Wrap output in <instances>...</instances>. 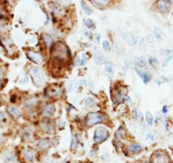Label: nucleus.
Masks as SVG:
<instances>
[{"instance_id": "nucleus-1", "label": "nucleus", "mask_w": 173, "mask_h": 163, "mask_svg": "<svg viewBox=\"0 0 173 163\" xmlns=\"http://www.w3.org/2000/svg\"><path fill=\"white\" fill-rule=\"evenodd\" d=\"M71 61V53L64 41H56L50 48V63L55 69H62Z\"/></svg>"}, {"instance_id": "nucleus-2", "label": "nucleus", "mask_w": 173, "mask_h": 163, "mask_svg": "<svg viewBox=\"0 0 173 163\" xmlns=\"http://www.w3.org/2000/svg\"><path fill=\"white\" fill-rule=\"evenodd\" d=\"M32 82L36 87H42L46 84L47 75L45 71L39 67H32L29 70Z\"/></svg>"}, {"instance_id": "nucleus-3", "label": "nucleus", "mask_w": 173, "mask_h": 163, "mask_svg": "<svg viewBox=\"0 0 173 163\" xmlns=\"http://www.w3.org/2000/svg\"><path fill=\"white\" fill-rule=\"evenodd\" d=\"M149 163H173V162L167 150L159 149L151 154Z\"/></svg>"}, {"instance_id": "nucleus-4", "label": "nucleus", "mask_w": 173, "mask_h": 163, "mask_svg": "<svg viewBox=\"0 0 173 163\" xmlns=\"http://www.w3.org/2000/svg\"><path fill=\"white\" fill-rule=\"evenodd\" d=\"M105 122V117L99 112H90L84 118V123L87 128H92L97 124Z\"/></svg>"}, {"instance_id": "nucleus-5", "label": "nucleus", "mask_w": 173, "mask_h": 163, "mask_svg": "<svg viewBox=\"0 0 173 163\" xmlns=\"http://www.w3.org/2000/svg\"><path fill=\"white\" fill-rule=\"evenodd\" d=\"M110 137V131L104 126L97 127L93 133V139L95 144H102Z\"/></svg>"}, {"instance_id": "nucleus-6", "label": "nucleus", "mask_w": 173, "mask_h": 163, "mask_svg": "<svg viewBox=\"0 0 173 163\" xmlns=\"http://www.w3.org/2000/svg\"><path fill=\"white\" fill-rule=\"evenodd\" d=\"M113 93L114 94H112V101L115 105H119L121 102H123L125 98L127 97L128 89L125 85L119 86L114 90Z\"/></svg>"}, {"instance_id": "nucleus-7", "label": "nucleus", "mask_w": 173, "mask_h": 163, "mask_svg": "<svg viewBox=\"0 0 173 163\" xmlns=\"http://www.w3.org/2000/svg\"><path fill=\"white\" fill-rule=\"evenodd\" d=\"M39 129L43 134H53L55 133V124L51 118L43 117L39 122Z\"/></svg>"}, {"instance_id": "nucleus-8", "label": "nucleus", "mask_w": 173, "mask_h": 163, "mask_svg": "<svg viewBox=\"0 0 173 163\" xmlns=\"http://www.w3.org/2000/svg\"><path fill=\"white\" fill-rule=\"evenodd\" d=\"M20 157L24 163H35L37 160L36 151L30 146H27L21 150Z\"/></svg>"}, {"instance_id": "nucleus-9", "label": "nucleus", "mask_w": 173, "mask_h": 163, "mask_svg": "<svg viewBox=\"0 0 173 163\" xmlns=\"http://www.w3.org/2000/svg\"><path fill=\"white\" fill-rule=\"evenodd\" d=\"M25 54L29 61L37 65H41L44 61V58L40 52H36L32 49H28L26 51Z\"/></svg>"}, {"instance_id": "nucleus-10", "label": "nucleus", "mask_w": 173, "mask_h": 163, "mask_svg": "<svg viewBox=\"0 0 173 163\" xmlns=\"http://www.w3.org/2000/svg\"><path fill=\"white\" fill-rule=\"evenodd\" d=\"M55 111H56L55 105L52 102H47L43 104L39 109L41 115L43 117H48V118L53 117Z\"/></svg>"}, {"instance_id": "nucleus-11", "label": "nucleus", "mask_w": 173, "mask_h": 163, "mask_svg": "<svg viewBox=\"0 0 173 163\" xmlns=\"http://www.w3.org/2000/svg\"><path fill=\"white\" fill-rule=\"evenodd\" d=\"M6 113L13 120H18L23 116L22 109L14 105H9L6 107Z\"/></svg>"}, {"instance_id": "nucleus-12", "label": "nucleus", "mask_w": 173, "mask_h": 163, "mask_svg": "<svg viewBox=\"0 0 173 163\" xmlns=\"http://www.w3.org/2000/svg\"><path fill=\"white\" fill-rule=\"evenodd\" d=\"M172 0H157L156 2V8L160 14L168 13L172 8Z\"/></svg>"}, {"instance_id": "nucleus-13", "label": "nucleus", "mask_w": 173, "mask_h": 163, "mask_svg": "<svg viewBox=\"0 0 173 163\" xmlns=\"http://www.w3.org/2000/svg\"><path fill=\"white\" fill-rule=\"evenodd\" d=\"M24 108L26 109L27 112H35V109L38 107L39 105V100L36 97L27 98L24 102Z\"/></svg>"}, {"instance_id": "nucleus-14", "label": "nucleus", "mask_w": 173, "mask_h": 163, "mask_svg": "<svg viewBox=\"0 0 173 163\" xmlns=\"http://www.w3.org/2000/svg\"><path fill=\"white\" fill-rule=\"evenodd\" d=\"M45 95L50 99L60 98L63 95V91L61 90V88H56L53 87V85H50L45 88Z\"/></svg>"}, {"instance_id": "nucleus-15", "label": "nucleus", "mask_w": 173, "mask_h": 163, "mask_svg": "<svg viewBox=\"0 0 173 163\" xmlns=\"http://www.w3.org/2000/svg\"><path fill=\"white\" fill-rule=\"evenodd\" d=\"M52 145V140L48 138H41L36 142V149L39 151L48 150Z\"/></svg>"}, {"instance_id": "nucleus-16", "label": "nucleus", "mask_w": 173, "mask_h": 163, "mask_svg": "<svg viewBox=\"0 0 173 163\" xmlns=\"http://www.w3.org/2000/svg\"><path fill=\"white\" fill-rule=\"evenodd\" d=\"M143 146L138 143H133L129 144L126 146L125 148V151L127 152V155L130 154V155H133V156H136V155H139L143 152Z\"/></svg>"}, {"instance_id": "nucleus-17", "label": "nucleus", "mask_w": 173, "mask_h": 163, "mask_svg": "<svg viewBox=\"0 0 173 163\" xmlns=\"http://www.w3.org/2000/svg\"><path fill=\"white\" fill-rule=\"evenodd\" d=\"M134 70L136 71V73L138 74V75L139 76L140 78L142 79L143 82L145 85H148L151 81V79H152V74L148 71H144L141 68H138V67L134 68Z\"/></svg>"}, {"instance_id": "nucleus-18", "label": "nucleus", "mask_w": 173, "mask_h": 163, "mask_svg": "<svg viewBox=\"0 0 173 163\" xmlns=\"http://www.w3.org/2000/svg\"><path fill=\"white\" fill-rule=\"evenodd\" d=\"M48 7L51 9L52 13L56 15H60L63 13V8L60 4L58 1H49L48 2Z\"/></svg>"}, {"instance_id": "nucleus-19", "label": "nucleus", "mask_w": 173, "mask_h": 163, "mask_svg": "<svg viewBox=\"0 0 173 163\" xmlns=\"http://www.w3.org/2000/svg\"><path fill=\"white\" fill-rule=\"evenodd\" d=\"M93 59H94V62L96 63V64L98 65H102L105 64V59L103 55L102 52L100 51L98 47H95L94 49V53H93Z\"/></svg>"}, {"instance_id": "nucleus-20", "label": "nucleus", "mask_w": 173, "mask_h": 163, "mask_svg": "<svg viewBox=\"0 0 173 163\" xmlns=\"http://www.w3.org/2000/svg\"><path fill=\"white\" fill-rule=\"evenodd\" d=\"M105 74L109 78H113L115 72V66L112 62L105 61Z\"/></svg>"}, {"instance_id": "nucleus-21", "label": "nucleus", "mask_w": 173, "mask_h": 163, "mask_svg": "<svg viewBox=\"0 0 173 163\" xmlns=\"http://www.w3.org/2000/svg\"><path fill=\"white\" fill-rule=\"evenodd\" d=\"M21 139L25 143L32 142L33 141V131L30 129L29 128H26L21 134Z\"/></svg>"}, {"instance_id": "nucleus-22", "label": "nucleus", "mask_w": 173, "mask_h": 163, "mask_svg": "<svg viewBox=\"0 0 173 163\" xmlns=\"http://www.w3.org/2000/svg\"><path fill=\"white\" fill-rule=\"evenodd\" d=\"M42 40H43L45 46L48 47V48H49V49L54 44V40H53V36L48 34V33H43L42 35Z\"/></svg>"}, {"instance_id": "nucleus-23", "label": "nucleus", "mask_w": 173, "mask_h": 163, "mask_svg": "<svg viewBox=\"0 0 173 163\" xmlns=\"http://www.w3.org/2000/svg\"><path fill=\"white\" fill-rule=\"evenodd\" d=\"M125 136H126V131L124 129V126L121 125L119 127V129L116 130L115 134V140L118 141V142H122Z\"/></svg>"}, {"instance_id": "nucleus-24", "label": "nucleus", "mask_w": 173, "mask_h": 163, "mask_svg": "<svg viewBox=\"0 0 173 163\" xmlns=\"http://www.w3.org/2000/svg\"><path fill=\"white\" fill-rule=\"evenodd\" d=\"M132 116H133V120L136 123H142L143 120V116L142 112L140 111L138 108H137V107H135V108L133 109V111H132Z\"/></svg>"}, {"instance_id": "nucleus-25", "label": "nucleus", "mask_w": 173, "mask_h": 163, "mask_svg": "<svg viewBox=\"0 0 173 163\" xmlns=\"http://www.w3.org/2000/svg\"><path fill=\"white\" fill-rule=\"evenodd\" d=\"M4 163H17V157L14 151L7 152L4 157Z\"/></svg>"}, {"instance_id": "nucleus-26", "label": "nucleus", "mask_w": 173, "mask_h": 163, "mask_svg": "<svg viewBox=\"0 0 173 163\" xmlns=\"http://www.w3.org/2000/svg\"><path fill=\"white\" fill-rule=\"evenodd\" d=\"M93 5L99 9H104L109 5L111 0H90Z\"/></svg>"}, {"instance_id": "nucleus-27", "label": "nucleus", "mask_w": 173, "mask_h": 163, "mask_svg": "<svg viewBox=\"0 0 173 163\" xmlns=\"http://www.w3.org/2000/svg\"><path fill=\"white\" fill-rule=\"evenodd\" d=\"M79 144H80V140H79V138L76 134H73L72 137H71V150L73 152L78 149V146H79Z\"/></svg>"}, {"instance_id": "nucleus-28", "label": "nucleus", "mask_w": 173, "mask_h": 163, "mask_svg": "<svg viewBox=\"0 0 173 163\" xmlns=\"http://www.w3.org/2000/svg\"><path fill=\"white\" fill-rule=\"evenodd\" d=\"M81 7L83 10V12L86 14V15H91L93 14V10L90 7L88 6V4H86L84 0H81Z\"/></svg>"}, {"instance_id": "nucleus-29", "label": "nucleus", "mask_w": 173, "mask_h": 163, "mask_svg": "<svg viewBox=\"0 0 173 163\" xmlns=\"http://www.w3.org/2000/svg\"><path fill=\"white\" fill-rule=\"evenodd\" d=\"M154 36L158 41H161L163 39V32L159 27H154Z\"/></svg>"}, {"instance_id": "nucleus-30", "label": "nucleus", "mask_w": 173, "mask_h": 163, "mask_svg": "<svg viewBox=\"0 0 173 163\" xmlns=\"http://www.w3.org/2000/svg\"><path fill=\"white\" fill-rule=\"evenodd\" d=\"M9 122V118L7 117V113L4 112L0 111V127H4Z\"/></svg>"}, {"instance_id": "nucleus-31", "label": "nucleus", "mask_w": 173, "mask_h": 163, "mask_svg": "<svg viewBox=\"0 0 173 163\" xmlns=\"http://www.w3.org/2000/svg\"><path fill=\"white\" fill-rule=\"evenodd\" d=\"M126 41H127V44L130 46H133L136 45V40H135V37L133 36V34L131 33H128L126 36Z\"/></svg>"}, {"instance_id": "nucleus-32", "label": "nucleus", "mask_w": 173, "mask_h": 163, "mask_svg": "<svg viewBox=\"0 0 173 163\" xmlns=\"http://www.w3.org/2000/svg\"><path fill=\"white\" fill-rule=\"evenodd\" d=\"M135 64L139 68H145L147 67V61L144 58H138L135 61Z\"/></svg>"}, {"instance_id": "nucleus-33", "label": "nucleus", "mask_w": 173, "mask_h": 163, "mask_svg": "<svg viewBox=\"0 0 173 163\" xmlns=\"http://www.w3.org/2000/svg\"><path fill=\"white\" fill-rule=\"evenodd\" d=\"M85 104L88 108H93L96 106V102L94 101V99L92 97H86L85 99Z\"/></svg>"}, {"instance_id": "nucleus-34", "label": "nucleus", "mask_w": 173, "mask_h": 163, "mask_svg": "<svg viewBox=\"0 0 173 163\" xmlns=\"http://www.w3.org/2000/svg\"><path fill=\"white\" fill-rule=\"evenodd\" d=\"M145 120H146V124L149 126H152L154 124V117L152 113L150 112H147L145 114Z\"/></svg>"}, {"instance_id": "nucleus-35", "label": "nucleus", "mask_w": 173, "mask_h": 163, "mask_svg": "<svg viewBox=\"0 0 173 163\" xmlns=\"http://www.w3.org/2000/svg\"><path fill=\"white\" fill-rule=\"evenodd\" d=\"M84 24H85V26L87 29H91V30L95 29V23L91 19H85L84 20Z\"/></svg>"}, {"instance_id": "nucleus-36", "label": "nucleus", "mask_w": 173, "mask_h": 163, "mask_svg": "<svg viewBox=\"0 0 173 163\" xmlns=\"http://www.w3.org/2000/svg\"><path fill=\"white\" fill-rule=\"evenodd\" d=\"M102 46H103V49H104L105 51H106V52H110V51H111V49H112V45H111L110 42L109 41H107V40L103 41Z\"/></svg>"}, {"instance_id": "nucleus-37", "label": "nucleus", "mask_w": 173, "mask_h": 163, "mask_svg": "<svg viewBox=\"0 0 173 163\" xmlns=\"http://www.w3.org/2000/svg\"><path fill=\"white\" fill-rule=\"evenodd\" d=\"M7 142V138L5 136V134H4L3 133H0V150H2L5 144Z\"/></svg>"}, {"instance_id": "nucleus-38", "label": "nucleus", "mask_w": 173, "mask_h": 163, "mask_svg": "<svg viewBox=\"0 0 173 163\" xmlns=\"http://www.w3.org/2000/svg\"><path fill=\"white\" fill-rule=\"evenodd\" d=\"M7 30V25L5 20H2L0 19V34H3Z\"/></svg>"}, {"instance_id": "nucleus-39", "label": "nucleus", "mask_w": 173, "mask_h": 163, "mask_svg": "<svg viewBox=\"0 0 173 163\" xmlns=\"http://www.w3.org/2000/svg\"><path fill=\"white\" fill-rule=\"evenodd\" d=\"M146 41L145 38H142L139 42V51L140 52H144L146 49Z\"/></svg>"}, {"instance_id": "nucleus-40", "label": "nucleus", "mask_w": 173, "mask_h": 163, "mask_svg": "<svg viewBox=\"0 0 173 163\" xmlns=\"http://www.w3.org/2000/svg\"><path fill=\"white\" fill-rule=\"evenodd\" d=\"M4 78H5V70L4 69V67L0 66V86L3 84Z\"/></svg>"}, {"instance_id": "nucleus-41", "label": "nucleus", "mask_w": 173, "mask_h": 163, "mask_svg": "<svg viewBox=\"0 0 173 163\" xmlns=\"http://www.w3.org/2000/svg\"><path fill=\"white\" fill-rule=\"evenodd\" d=\"M93 40L95 43L99 44L100 41H101V35L99 33H94L93 35Z\"/></svg>"}, {"instance_id": "nucleus-42", "label": "nucleus", "mask_w": 173, "mask_h": 163, "mask_svg": "<svg viewBox=\"0 0 173 163\" xmlns=\"http://www.w3.org/2000/svg\"><path fill=\"white\" fill-rule=\"evenodd\" d=\"M61 6L69 7L71 4V0H57Z\"/></svg>"}, {"instance_id": "nucleus-43", "label": "nucleus", "mask_w": 173, "mask_h": 163, "mask_svg": "<svg viewBox=\"0 0 173 163\" xmlns=\"http://www.w3.org/2000/svg\"><path fill=\"white\" fill-rule=\"evenodd\" d=\"M148 63L150 64V65H157L159 64V61L156 58H153V57H150L148 59Z\"/></svg>"}, {"instance_id": "nucleus-44", "label": "nucleus", "mask_w": 173, "mask_h": 163, "mask_svg": "<svg viewBox=\"0 0 173 163\" xmlns=\"http://www.w3.org/2000/svg\"><path fill=\"white\" fill-rule=\"evenodd\" d=\"M172 59H173V56H168L167 59L163 61V63H162V67H163V68H166V67L170 64V62H171Z\"/></svg>"}, {"instance_id": "nucleus-45", "label": "nucleus", "mask_w": 173, "mask_h": 163, "mask_svg": "<svg viewBox=\"0 0 173 163\" xmlns=\"http://www.w3.org/2000/svg\"><path fill=\"white\" fill-rule=\"evenodd\" d=\"M145 41H146L147 43H152V42H154V37L152 35H148L146 36Z\"/></svg>"}, {"instance_id": "nucleus-46", "label": "nucleus", "mask_w": 173, "mask_h": 163, "mask_svg": "<svg viewBox=\"0 0 173 163\" xmlns=\"http://www.w3.org/2000/svg\"><path fill=\"white\" fill-rule=\"evenodd\" d=\"M168 112H169V107L167 106V105L163 106V107H162V109H161V112H162V114L167 115V113H168Z\"/></svg>"}, {"instance_id": "nucleus-47", "label": "nucleus", "mask_w": 173, "mask_h": 163, "mask_svg": "<svg viewBox=\"0 0 173 163\" xmlns=\"http://www.w3.org/2000/svg\"><path fill=\"white\" fill-rule=\"evenodd\" d=\"M154 138H155L154 137V134L151 133V132H149L146 136L147 139H149V140H154Z\"/></svg>"}, {"instance_id": "nucleus-48", "label": "nucleus", "mask_w": 173, "mask_h": 163, "mask_svg": "<svg viewBox=\"0 0 173 163\" xmlns=\"http://www.w3.org/2000/svg\"><path fill=\"white\" fill-rule=\"evenodd\" d=\"M16 99H17V96L16 95H12L11 97H10V102L11 103H15L16 102Z\"/></svg>"}, {"instance_id": "nucleus-49", "label": "nucleus", "mask_w": 173, "mask_h": 163, "mask_svg": "<svg viewBox=\"0 0 173 163\" xmlns=\"http://www.w3.org/2000/svg\"><path fill=\"white\" fill-rule=\"evenodd\" d=\"M165 53H166V55H167V57L168 56H173V50L172 49H167L165 51Z\"/></svg>"}, {"instance_id": "nucleus-50", "label": "nucleus", "mask_w": 173, "mask_h": 163, "mask_svg": "<svg viewBox=\"0 0 173 163\" xmlns=\"http://www.w3.org/2000/svg\"><path fill=\"white\" fill-rule=\"evenodd\" d=\"M131 64H132V62H131L129 59H126V60H125V66L127 67V69L131 66Z\"/></svg>"}, {"instance_id": "nucleus-51", "label": "nucleus", "mask_w": 173, "mask_h": 163, "mask_svg": "<svg viewBox=\"0 0 173 163\" xmlns=\"http://www.w3.org/2000/svg\"><path fill=\"white\" fill-rule=\"evenodd\" d=\"M82 32H83V34H84V36H87V37H91V35H90V33H89V31H86V30H83L82 31Z\"/></svg>"}, {"instance_id": "nucleus-52", "label": "nucleus", "mask_w": 173, "mask_h": 163, "mask_svg": "<svg viewBox=\"0 0 173 163\" xmlns=\"http://www.w3.org/2000/svg\"><path fill=\"white\" fill-rule=\"evenodd\" d=\"M115 48H116V49H119V48H120V45H116V46H115ZM121 52H122V51H120V50H118V53H119V54H121Z\"/></svg>"}, {"instance_id": "nucleus-53", "label": "nucleus", "mask_w": 173, "mask_h": 163, "mask_svg": "<svg viewBox=\"0 0 173 163\" xmlns=\"http://www.w3.org/2000/svg\"><path fill=\"white\" fill-rule=\"evenodd\" d=\"M172 2H173V1H172Z\"/></svg>"}]
</instances>
